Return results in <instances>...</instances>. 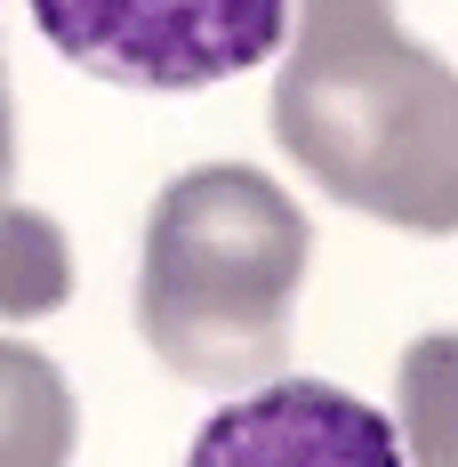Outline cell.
Segmentation results:
<instances>
[{
	"label": "cell",
	"instance_id": "cell-7",
	"mask_svg": "<svg viewBox=\"0 0 458 467\" xmlns=\"http://www.w3.org/2000/svg\"><path fill=\"white\" fill-rule=\"evenodd\" d=\"M394 435L411 467H458V330L411 338L394 371Z\"/></svg>",
	"mask_w": 458,
	"mask_h": 467
},
{
	"label": "cell",
	"instance_id": "cell-1",
	"mask_svg": "<svg viewBox=\"0 0 458 467\" xmlns=\"http://www.w3.org/2000/svg\"><path fill=\"white\" fill-rule=\"evenodd\" d=\"M274 138L330 202L394 234H458V73L394 0H298Z\"/></svg>",
	"mask_w": 458,
	"mask_h": 467
},
{
	"label": "cell",
	"instance_id": "cell-5",
	"mask_svg": "<svg viewBox=\"0 0 458 467\" xmlns=\"http://www.w3.org/2000/svg\"><path fill=\"white\" fill-rule=\"evenodd\" d=\"M65 298H73V250L48 210L16 202V105L0 65V323H41Z\"/></svg>",
	"mask_w": 458,
	"mask_h": 467
},
{
	"label": "cell",
	"instance_id": "cell-6",
	"mask_svg": "<svg viewBox=\"0 0 458 467\" xmlns=\"http://www.w3.org/2000/svg\"><path fill=\"white\" fill-rule=\"evenodd\" d=\"M81 411L41 347L0 338V467H73Z\"/></svg>",
	"mask_w": 458,
	"mask_h": 467
},
{
	"label": "cell",
	"instance_id": "cell-2",
	"mask_svg": "<svg viewBox=\"0 0 458 467\" xmlns=\"http://www.w3.org/2000/svg\"><path fill=\"white\" fill-rule=\"evenodd\" d=\"M306 210L249 161H209L161 186L137 258V330L185 387L249 395L290 363L306 282Z\"/></svg>",
	"mask_w": 458,
	"mask_h": 467
},
{
	"label": "cell",
	"instance_id": "cell-3",
	"mask_svg": "<svg viewBox=\"0 0 458 467\" xmlns=\"http://www.w3.org/2000/svg\"><path fill=\"white\" fill-rule=\"evenodd\" d=\"M41 41L121 89H209L290 41V0H33Z\"/></svg>",
	"mask_w": 458,
	"mask_h": 467
},
{
	"label": "cell",
	"instance_id": "cell-4",
	"mask_svg": "<svg viewBox=\"0 0 458 467\" xmlns=\"http://www.w3.org/2000/svg\"><path fill=\"white\" fill-rule=\"evenodd\" d=\"M185 467H411L394 420L330 379H266L193 435Z\"/></svg>",
	"mask_w": 458,
	"mask_h": 467
}]
</instances>
